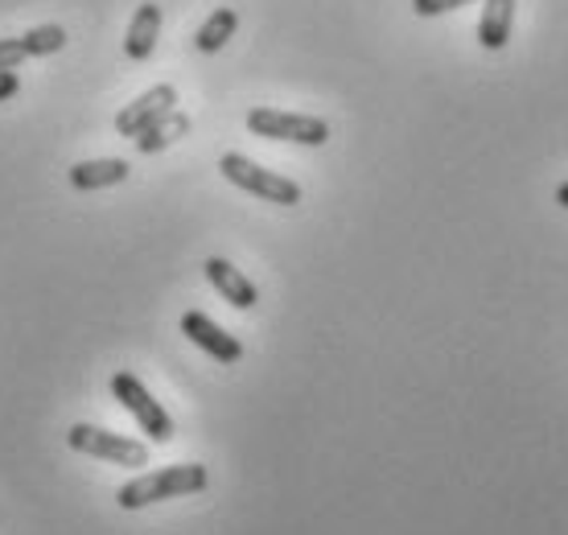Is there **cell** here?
I'll return each instance as SVG.
<instances>
[{
    "mask_svg": "<svg viewBox=\"0 0 568 535\" xmlns=\"http://www.w3.org/2000/svg\"><path fill=\"white\" fill-rule=\"evenodd\" d=\"M129 161L120 157H103V161H79L71 170V185L74 190H108V185L129 182Z\"/></svg>",
    "mask_w": 568,
    "mask_h": 535,
    "instance_id": "cell-10",
    "label": "cell"
},
{
    "mask_svg": "<svg viewBox=\"0 0 568 535\" xmlns=\"http://www.w3.org/2000/svg\"><path fill=\"white\" fill-rule=\"evenodd\" d=\"M156 33H161V4H141L129 26V38H124V54H129L132 62L153 58Z\"/></svg>",
    "mask_w": 568,
    "mask_h": 535,
    "instance_id": "cell-9",
    "label": "cell"
},
{
    "mask_svg": "<svg viewBox=\"0 0 568 535\" xmlns=\"http://www.w3.org/2000/svg\"><path fill=\"white\" fill-rule=\"evenodd\" d=\"M247 128L256 137H268V141H293V144H317L329 141V124L317 120V115H297V112H276V108H252L247 112Z\"/></svg>",
    "mask_w": 568,
    "mask_h": 535,
    "instance_id": "cell-4",
    "label": "cell"
},
{
    "mask_svg": "<svg viewBox=\"0 0 568 535\" xmlns=\"http://www.w3.org/2000/svg\"><path fill=\"white\" fill-rule=\"evenodd\" d=\"M17 91H21V79H17V71H0V103H4V99H13Z\"/></svg>",
    "mask_w": 568,
    "mask_h": 535,
    "instance_id": "cell-17",
    "label": "cell"
},
{
    "mask_svg": "<svg viewBox=\"0 0 568 535\" xmlns=\"http://www.w3.org/2000/svg\"><path fill=\"white\" fill-rule=\"evenodd\" d=\"M219 170H223V178H227L231 185H240V190L264 198V202H276V206H297L301 202V185L293 182V178L260 170L256 161H247V157H240V153L223 157V161H219Z\"/></svg>",
    "mask_w": 568,
    "mask_h": 535,
    "instance_id": "cell-2",
    "label": "cell"
},
{
    "mask_svg": "<svg viewBox=\"0 0 568 535\" xmlns=\"http://www.w3.org/2000/svg\"><path fill=\"white\" fill-rule=\"evenodd\" d=\"M511 21H515V0H486L483 21H478V42L486 50H503L511 42Z\"/></svg>",
    "mask_w": 568,
    "mask_h": 535,
    "instance_id": "cell-11",
    "label": "cell"
},
{
    "mask_svg": "<svg viewBox=\"0 0 568 535\" xmlns=\"http://www.w3.org/2000/svg\"><path fill=\"white\" fill-rule=\"evenodd\" d=\"M182 334L194 346H202V351L211 354V359H219V363H240L243 359V346H240V339H231L227 330H219V325L206 317V313H185L182 317Z\"/></svg>",
    "mask_w": 568,
    "mask_h": 535,
    "instance_id": "cell-7",
    "label": "cell"
},
{
    "mask_svg": "<svg viewBox=\"0 0 568 535\" xmlns=\"http://www.w3.org/2000/svg\"><path fill=\"white\" fill-rule=\"evenodd\" d=\"M173 103H178V91H173L170 83L153 87V91H144L136 103H129L124 112L115 115V132H120V137H141L144 128H153L161 115L173 112Z\"/></svg>",
    "mask_w": 568,
    "mask_h": 535,
    "instance_id": "cell-6",
    "label": "cell"
},
{
    "mask_svg": "<svg viewBox=\"0 0 568 535\" xmlns=\"http://www.w3.org/2000/svg\"><path fill=\"white\" fill-rule=\"evenodd\" d=\"M462 4H469V0H413L416 17H437V13H454V9H462Z\"/></svg>",
    "mask_w": 568,
    "mask_h": 535,
    "instance_id": "cell-16",
    "label": "cell"
},
{
    "mask_svg": "<svg viewBox=\"0 0 568 535\" xmlns=\"http://www.w3.org/2000/svg\"><path fill=\"white\" fill-rule=\"evenodd\" d=\"M26 46H21V38H9V42H0V71H17L21 62H26Z\"/></svg>",
    "mask_w": 568,
    "mask_h": 535,
    "instance_id": "cell-15",
    "label": "cell"
},
{
    "mask_svg": "<svg viewBox=\"0 0 568 535\" xmlns=\"http://www.w3.org/2000/svg\"><path fill=\"white\" fill-rule=\"evenodd\" d=\"M21 46H26L29 58L58 54V50L67 46V29L62 26H38V29H29V33H21Z\"/></svg>",
    "mask_w": 568,
    "mask_h": 535,
    "instance_id": "cell-14",
    "label": "cell"
},
{
    "mask_svg": "<svg viewBox=\"0 0 568 535\" xmlns=\"http://www.w3.org/2000/svg\"><path fill=\"white\" fill-rule=\"evenodd\" d=\"M112 395L120 400V408H124L132 416V421L141 424V433L149 441H156V445L173 441L170 412L161 408L153 395L144 392V383L136 380V375H129V371H115V375H112Z\"/></svg>",
    "mask_w": 568,
    "mask_h": 535,
    "instance_id": "cell-3",
    "label": "cell"
},
{
    "mask_svg": "<svg viewBox=\"0 0 568 535\" xmlns=\"http://www.w3.org/2000/svg\"><path fill=\"white\" fill-rule=\"evenodd\" d=\"M67 445L79 453H91V457H103V462L129 465V470L149 465V445L144 441L120 437V433L95 428V424H74L71 433H67Z\"/></svg>",
    "mask_w": 568,
    "mask_h": 535,
    "instance_id": "cell-5",
    "label": "cell"
},
{
    "mask_svg": "<svg viewBox=\"0 0 568 535\" xmlns=\"http://www.w3.org/2000/svg\"><path fill=\"white\" fill-rule=\"evenodd\" d=\"M235 26H240V13H235V9H214V13L202 21L199 33H194V46H199L202 54H214V50H223V46H227V38L235 33Z\"/></svg>",
    "mask_w": 568,
    "mask_h": 535,
    "instance_id": "cell-13",
    "label": "cell"
},
{
    "mask_svg": "<svg viewBox=\"0 0 568 535\" xmlns=\"http://www.w3.org/2000/svg\"><path fill=\"white\" fill-rule=\"evenodd\" d=\"M206 465L185 462V465H165L156 474H141L136 482L120 486L115 491V503L124 511H141L153 507V503H165V498H182V494H199L206 491Z\"/></svg>",
    "mask_w": 568,
    "mask_h": 535,
    "instance_id": "cell-1",
    "label": "cell"
},
{
    "mask_svg": "<svg viewBox=\"0 0 568 535\" xmlns=\"http://www.w3.org/2000/svg\"><path fill=\"white\" fill-rule=\"evenodd\" d=\"M206 281H211L219 293L227 296L235 310H252V305L260 301L256 284L247 281L240 268H231L227 260H219V255H211V260H206Z\"/></svg>",
    "mask_w": 568,
    "mask_h": 535,
    "instance_id": "cell-8",
    "label": "cell"
},
{
    "mask_svg": "<svg viewBox=\"0 0 568 535\" xmlns=\"http://www.w3.org/2000/svg\"><path fill=\"white\" fill-rule=\"evenodd\" d=\"M556 202H560V206H565V211H568V182L560 185V190H556Z\"/></svg>",
    "mask_w": 568,
    "mask_h": 535,
    "instance_id": "cell-18",
    "label": "cell"
},
{
    "mask_svg": "<svg viewBox=\"0 0 568 535\" xmlns=\"http://www.w3.org/2000/svg\"><path fill=\"white\" fill-rule=\"evenodd\" d=\"M190 132V115L182 112H170V115H161L153 128H144L141 137H136V149H141L144 157L149 153H161L165 144H173L178 137H185Z\"/></svg>",
    "mask_w": 568,
    "mask_h": 535,
    "instance_id": "cell-12",
    "label": "cell"
}]
</instances>
